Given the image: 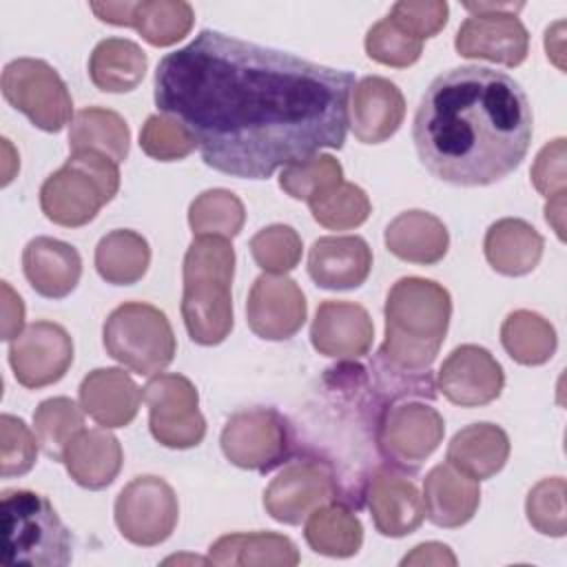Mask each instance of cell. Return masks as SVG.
<instances>
[{"label": "cell", "instance_id": "6da1fadb", "mask_svg": "<svg viewBox=\"0 0 567 567\" xmlns=\"http://www.w3.org/2000/svg\"><path fill=\"white\" fill-rule=\"evenodd\" d=\"M155 104L195 137L213 171L268 179L321 148H343L357 84L346 69L202 29L155 71Z\"/></svg>", "mask_w": 567, "mask_h": 567}, {"label": "cell", "instance_id": "7a4b0ae2", "mask_svg": "<svg viewBox=\"0 0 567 567\" xmlns=\"http://www.w3.org/2000/svg\"><path fill=\"white\" fill-rule=\"evenodd\" d=\"M532 131V106L520 84L478 64L436 75L412 122L421 164L454 186H489L514 173L529 151Z\"/></svg>", "mask_w": 567, "mask_h": 567}, {"label": "cell", "instance_id": "3957f363", "mask_svg": "<svg viewBox=\"0 0 567 567\" xmlns=\"http://www.w3.org/2000/svg\"><path fill=\"white\" fill-rule=\"evenodd\" d=\"M385 339L374 365L394 374L427 372L447 334L452 297L434 279L401 277L385 306Z\"/></svg>", "mask_w": 567, "mask_h": 567}, {"label": "cell", "instance_id": "277c9868", "mask_svg": "<svg viewBox=\"0 0 567 567\" xmlns=\"http://www.w3.org/2000/svg\"><path fill=\"white\" fill-rule=\"evenodd\" d=\"M235 248L226 237H195L184 255L182 319L199 346H217L233 330Z\"/></svg>", "mask_w": 567, "mask_h": 567}, {"label": "cell", "instance_id": "5b68a950", "mask_svg": "<svg viewBox=\"0 0 567 567\" xmlns=\"http://www.w3.org/2000/svg\"><path fill=\"white\" fill-rule=\"evenodd\" d=\"M2 563L7 567H64L73 556V540L47 496L31 489H2Z\"/></svg>", "mask_w": 567, "mask_h": 567}, {"label": "cell", "instance_id": "8992f818", "mask_svg": "<svg viewBox=\"0 0 567 567\" xmlns=\"http://www.w3.org/2000/svg\"><path fill=\"white\" fill-rule=\"evenodd\" d=\"M117 190V162L95 151H73L40 186V208L49 221L80 228L93 221Z\"/></svg>", "mask_w": 567, "mask_h": 567}, {"label": "cell", "instance_id": "52a82bcc", "mask_svg": "<svg viewBox=\"0 0 567 567\" xmlns=\"http://www.w3.org/2000/svg\"><path fill=\"white\" fill-rule=\"evenodd\" d=\"M102 343L111 359L140 377L159 374L177 350L166 315L144 301L117 306L104 321Z\"/></svg>", "mask_w": 567, "mask_h": 567}, {"label": "cell", "instance_id": "ba28073f", "mask_svg": "<svg viewBox=\"0 0 567 567\" xmlns=\"http://www.w3.org/2000/svg\"><path fill=\"white\" fill-rule=\"evenodd\" d=\"M470 18L456 31L454 49L463 58L518 66L529 53V33L516 11L523 2H465Z\"/></svg>", "mask_w": 567, "mask_h": 567}, {"label": "cell", "instance_id": "9c48e42d", "mask_svg": "<svg viewBox=\"0 0 567 567\" xmlns=\"http://www.w3.org/2000/svg\"><path fill=\"white\" fill-rule=\"evenodd\" d=\"M2 95L33 126L62 131L73 120V100L60 73L44 60L18 58L2 69Z\"/></svg>", "mask_w": 567, "mask_h": 567}, {"label": "cell", "instance_id": "30bf717a", "mask_svg": "<svg viewBox=\"0 0 567 567\" xmlns=\"http://www.w3.org/2000/svg\"><path fill=\"white\" fill-rule=\"evenodd\" d=\"M148 405L153 439L171 450H188L204 441L206 419L199 412V394L184 374L159 372L142 388Z\"/></svg>", "mask_w": 567, "mask_h": 567}, {"label": "cell", "instance_id": "8fae6325", "mask_svg": "<svg viewBox=\"0 0 567 567\" xmlns=\"http://www.w3.org/2000/svg\"><path fill=\"white\" fill-rule=\"evenodd\" d=\"M113 514L120 534L128 543L137 547H153L175 532L179 503L164 478L144 474L122 487L115 498Z\"/></svg>", "mask_w": 567, "mask_h": 567}, {"label": "cell", "instance_id": "7c38bea8", "mask_svg": "<svg viewBox=\"0 0 567 567\" xmlns=\"http://www.w3.org/2000/svg\"><path fill=\"white\" fill-rule=\"evenodd\" d=\"M219 445L233 465L266 474L290 452L288 423L272 408L239 410L226 421Z\"/></svg>", "mask_w": 567, "mask_h": 567}, {"label": "cell", "instance_id": "4fadbf2b", "mask_svg": "<svg viewBox=\"0 0 567 567\" xmlns=\"http://www.w3.org/2000/svg\"><path fill=\"white\" fill-rule=\"evenodd\" d=\"M443 416L421 401H403L383 410L377 425V447L401 470H416L441 445Z\"/></svg>", "mask_w": 567, "mask_h": 567}, {"label": "cell", "instance_id": "5bb4252c", "mask_svg": "<svg viewBox=\"0 0 567 567\" xmlns=\"http://www.w3.org/2000/svg\"><path fill=\"white\" fill-rule=\"evenodd\" d=\"M339 494L334 472L317 458L288 463L264 489V507L277 523L301 525L315 509Z\"/></svg>", "mask_w": 567, "mask_h": 567}, {"label": "cell", "instance_id": "9a60e30c", "mask_svg": "<svg viewBox=\"0 0 567 567\" xmlns=\"http://www.w3.org/2000/svg\"><path fill=\"white\" fill-rule=\"evenodd\" d=\"M73 363V339L53 321H33L9 346V365L29 390L58 383Z\"/></svg>", "mask_w": 567, "mask_h": 567}, {"label": "cell", "instance_id": "2e32d148", "mask_svg": "<svg viewBox=\"0 0 567 567\" xmlns=\"http://www.w3.org/2000/svg\"><path fill=\"white\" fill-rule=\"evenodd\" d=\"M436 383L450 403L461 408H481L501 396L505 372L487 348L463 343L441 363Z\"/></svg>", "mask_w": 567, "mask_h": 567}, {"label": "cell", "instance_id": "e0dca14e", "mask_svg": "<svg viewBox=\"0 0 567 567\" xmlns=\"http://www.w3.org/2000/svg\"><path fill=\"white\" fill-rule=\"evenodd\" d=\"M308 315L306 297L288 275H259L248 292L246 321L248 328L266 341H284L295 337Z\"/></svg>", "mask_w": 567, "mask_h": 567}, {"label": "cell", "instance_id": "ac0fdd59", "mask_svg": "<svg viewBox=\"0 0 567 567\" xmlns=\"http://www.w3.org/2000/svg\"><path fill=\"white\" fill-rule=\"evenodd\" d=\"M405 117V97L401 89L381 75L361 78L348 104V126L361 144H381L390 140Z\"/></svg>", "mask_w": 567, "mask_h": 567}, {"label": "cell", "instance_id": "d6986e66", "mask_svg": "<svg viewBox=\"0 0 567 567\" xmlns=\"http://www.w3.org/2000/svg\"><path fill=\"white\" fill-rule=\"evenodd\" d=\"M374 339V323L368 310L354 301H321L312 326V348L332 359H359L368 354Z\"/></svg>", "mask_w": 567, "mask_h": 567}, {"label": "cell", "instance_id": "ffe728a7", "mask_svg": "<svg viewBox=\"0 0 567 567\" xmlns=\"http://www.w3.org/2000/svg\"><path fill=\"white\" fill-rule=\"evenodd\" d=\"M363 498L377 532L388 538H403L416 532L425 518L416 485L392 470H377L365 483Z\"/></svg>", "mask_w": 567, "mask_h": 567}, {"label": "cell", "instance_id": "44dd1931", "mask_svg": "<svg viewBox=\"0 0 567 567\" xmlns=\"http://www.w3.org/2000/svg\"><path fill=\"white\" fill-rule=\"evenodd\" d=\"M372 270V250L359 235L319 237L308 252V275L326 290L359 288Z\"/></svg>", "mask_w": 567, "mask_h": 567}, {"label": "cell", "instance_id": "7402d4cb", "mask_svg": "<svg viewBox=\"0 0 567 567\" xmlns=\"http://www.w3.org/2000/svg\"><path fill=\"white\" fill-rule=\"evenodd\" d=\"M80 408L102 427H124L140 410L144 399L137 383L122 368L91 370L78 390Z\"/></svg>", "mask_w": 567, "mask_h": 567}, {"label": "cell", "instance_id": "603a6c76", "mask_svg": "<svg viewBox=\"0 0 567 567\" xmlns=\"http://www.w3.org/2000/svg\"><path fill=\"white\" fill-rule=\"evenodd\" d=\"M22 270L40 297L64 299L82 277V257L71 244L42 235L24 246Z\"/></svg>", "mask_w": 567, "mask_h": 567}, {"label": "cell", "instance_id": "cb8c5ba5", "mask_svg": "<svg viewBox=\"0 0 567 567\" xmlns=\"http://www.w3.org/2000/svg\"><path fill=\"white\" fill-rule=\"evenodd\" d=\"M421 498L432 525L456 529L474 518L481 505V487L478 481L461 474L450 463H441L427 472Z\"/></svg>", "mask_w": 567, "mask_h": 567}, {"label": "cell", "instance_id": "d4e9b609", "mask_svg": "<svg viewBox=\"0 0 567 567\" xmlns=\"http://www.w3.org/2000/svg\"><path fill=\"white\" fill-rule=\"evenodd\" d=\"M62 463L69 476L84 489H104L109 487L124 463L122 445L109 427L82 430L64 447Z\"/></svg>", "mask_w": 567, "mask_h": 567}, {"label": "cell", "instance_id": "484cf974", "mask_svg": "<svg viewBox=\"0 0 567 567\" xmlns=\"http://www.w3.org/2000/svg\"><path fill=\"white\" fill-rule=\"evenodd\" d=\"M385 248L419 266L439 264L450 248V233L445 224L427 210H403L385 226Z\"/></svg>", "mask_w": 567, "mask_h": 567}, {"label": "cell", "instance_id": "4316f807", "mask_svg": "<svg viewBox=\"0 0 567 567\" xmlns=\"http://www.w3.org/2000/svg\"><path fill=\"white\" fill-rule=\"evenodd\" d=\"M509 458V436L496 423H472L458 430L445 452V461L461 474L485 481L498 474Z\"/></svg>", "mask_w": 567, "mask_h": 567}, {"label": "cell", "instance_id": "83f0119b", "mask_svg": "<svg viewBox=\"0 0 567 567\" xmlns=\"http://www.w3.org/2000/svg\"><path fill=\"white\" fill-rule=\"evenodd\" d=\"M543 235L518 217H503L494 221L483 239L487 264L505 277L529 275L543 257Z\"/></svg>", "mask_w": 567, "mask_h": 567}, {"label": "cell", "instance_id": "f1b7e54d", "mask_svg": "<svg viewBox=\"0 0 567 567\" xmlns=\"http://www.w3.org/2000/svg\"><path fill=\"white\" fill-rule=\"evenodd\" d=\"M144 49L126 38H106L95 44L89 58V78L104 93H128L146 75Z\"/></svg>", "mask_w": 567, "mask_h": 567}, {"label": "cell", "instance_id": "f546056e", "mask_svg": "<svg viewBox=\"0 0 567 567\" xmlns=\"http://www.w3.org/2000/svg\"><path fill=\"white\" fill-rule=\"evenodd\" d=\"M208 560L215 565H281L295 567L301 556L297 545L275 532H239L219 536L208 547Z\"/></svg>", "mask_w": 567, "mask_h": 567}, {"label": "cell", "instance_id": "4dcf8cb0", "mask_svg": "<svg viewBox=\"0 0 567 567\" xmlns=\"http://www.w3.org/2000/svg\"><path fill=\"white\" fill-rule=\"evenodd\" d=\"M303 538L321 556L350 558L363 545V525L350 507L326 503L306 518Z\"/></svg>", "mask_w": 567, "mask_h": 567}, {"label": "cell", "instance_id": "1f68e13d", "mask_svg": "<svg viewBox=\"0 0 567 567\" xmlns=\"http://www.w3.org/2000/svg\"><path fill=\"white\" fill-rule=\"evenodd\" d=\"M69 148L95 151L113 162H124L131 148V131L124 117L111 109L89 106L73 115L69 128Z\"/></svg>", "mask_w": 567, "mask_h": 567}, {"label": "cell", "instance_id": "d6a6232c", "mask_svg": "<svg viewBox=\"0 0 567 567\" xmlns=\"http://www.w3.org/2000/svg\"><path fill=\"white\" fill-rule=\"evenodd\" d=\"M95 270L113 286L137 284L151 264V246L135 230L117 228L106 233L95 246Z\"/></svg>", "mask_w": 567, "mask_h": 567}, {"label": "cell", "instance_id": "836d02e7", "mask_svg": "<svg viewBox=\"0 0 567 567\" xmlns=\"http://www.w3.org/2000/svg\"><path fill=\"white\" fill-rule=\"evenodd\" d=\"M501 343L516 363L543 365L554 357L558 337L543 315L534 310H514L501 326Z\"/></svg>", "mask_w": 567, "mask_h": 567}, {"label": "cell", "instance_id": "e575fe53", "mask_svg": "<svg viewBox=\"0 0 567 567\" xmlns=\"http://www.w3.org/2000/svg\"><path fill=\"white\" fill-rule=\"evenodd\" d=\"M193 22L195 11L184 0H137L128 16V27L153 47H171L184 40Z\"/></svg>", "mask_w": 567, "mask_h": 567}, {"label": "cell", "instance_id": "d590c367", "mask_svg": "<svg viewBox=\"0 0 567 567\" xmlns=\"http://www.w3.org/2000/svg\"><path fill=\"white\" fill-rule=\"evenodd\" d=\"M246 208L241 199L226 188H208L199 193L188 206V226L195 237H226L233 239L241 233Z\"/></svg>", "mask_w": 567, "mask_h": 567}, {"label": "cell", "instance_id": "8d00e7d4", "mask_svg": "<svg viewBox=\"0 0 567 567\" xmlns=\"http://www.w3.org/2000/svg\"><path fill=\"white\" fill-rule=\"evenodd\" d=\"M84 430V410L69 396L44 399L33 412V432L42 452L62 461L64 447L73 441L78 432Z\"/></svg>", "mask_w": 567, "mask_h": 567}, {"label": "cell", "instance_id": "74e56055", "mask_svg": "<svg viewBox=\"0 0 567 567\" xmlns=\"http://www.w3.org/2000/svg\"><path fill=\"white\" fill-rule=\"evenodd\" d=\"M312 219L330 230H350L361 226L370 213L372 204L365 190L352 182H341L323 195L308 202Z\"/></svg>", "mask_w": 567, "mask_h": 567}, {"label": "cell", "instance_id": "f35d334b", "mask_svg": "<svg viewBox=\"0 0 567 567\" xmlns=\"http://www.w3.org/2000/svg\"><path fill=\"white\" fill-rule=\"evenodd\" d=\"M343 182V166L328 153H315L279 173V188L299 202H312Z\"/></svg>", "mask_w": 567, "mask_h": 567}, {"label": "cell", "instance_id": "ab89813d", "mask_svg": "<svg viewBox=\"0 0 567 567\" xmlns=\"http://www.w3.org/2000/svg\"><path fill=\"white\" fill-rule=\"evenodd\" d=\"M255 264L268 275H286L301 259V237L288 224H270L257 230L248 244Z\"/></svg>", "mask_w": 567, "mask_h": 567}, {"label": "cell", "instance_id": "60d3db41", "mask_svg": "<svg viewBox=\"0 0 567 567\" xmlns=\"http://www.w3.org/2000/svg\"><path fill=\"white\" fill-rule=\"evenodd\" d=\"M365 53L379 64L405 69L421 58L423 40L414 38L412 33L401 29L390 16H385L368 29Z\"/></svg>", "mask_w": 567, "mask_h": 567}, {"label": "cell", "instance_id": "b9f144b4", "mask_svg": "<svg viewBox=\"0 0 567 567\" xmlns=\"http://www.w3.org/2000/svg\"><path fill=\"white\" fill-rule=\"evenodd\" d=\"M140 148L157 162H177L188 157L197 142L177 117L155 113L146 117L140 131Z\"/></svg>", "mask_w": 567, "mask_h": 567}, {"label": "cell", "instance_id": "7bdbcfd3", "mask_svg": "<svg viewBox=\"0 0 567 567\" xmlns=\"http://www.w3.org/2000/svg\"><path fill=\"white\" fill-rule=\"evenodd\" d=\"M525 514L529 525L545 536L560 538L567 532V509H565V478L549 476L538 481L525 501Z\"/></svg>", "mask_w": 567, "mask_h": 567}, {"label": "cell", "instance_id": "ee69618b", "mask_svg": "<svg viewBox=\"0 0 567 567\" xmlns=\"http://www.w3.org/2000/svg\"><path fill=\"white\" fill-rule=\"evenodd\" d=\"M38 458V436L27 427L20 416L2 414L0 416V474L22 476L27 474Z\"/></svg>", "mask_w": 567, "mask_h": 567}, {"label": "cell", "instance_id": "f6af8a7d", "mask_svg": "<svg viewBox=\"0 0 567 567\" xmlns=\"http://www.w3.org/2000/svg\"><path fill=\"white\" fill-rule=\"evenodd\" d=\"M447 2L443 0H401L390 9V18L419 40L436 35L447 24Z\"/></svg>", "mask_w": 567, "mask_h": 567}, {"label": "cell", "instance_id": "bcb514c9", "mask_svg": "<svg viewBox=\"0 0 567 567\" xmlns=\"http://www.w3.org/2000/svg\"><path fill=\"white\" fill-rule=\"evenodd\" d=\"M565 137H556L545 144L532 164V184L547 199L567 195V171H565Z\"/></svg>", "mask_w": 567, "mask_h": 567}, {"label": "cell", "instance_id": "7dc6e473", "mask_svg": "<svg viewBox=\"0 0 567 567\" xmlns=\"http://www.w3.org/2000/svg\"><path fill=\"white\" fill-rule=\"evenodd\" d=\"M2 339L13 341L22 328H24V303L18 292L9 286V281H2Z\"/></svg>", "mask_w": 567, "mask_h": 567}, {"label": "cell", "instance_id": "c3c4849f", "mask_svg": "<svg viewBox=\"0 0 567 567\" xmlns=\"http://www.w3.org/2000/svg\"><path fill=\"white\" fill-rule=\"evenodd\" d=\"M401 565H456V556L443 543H421L401 558Z\"/></svg>", "mask_w": 567, "mask_h": 567}, {"label": "cell", "instance_id": "681fc988", "mask_svg": "<svg viewBox=\"0 0 567 567\" xmlns=\"http://www.w3.org/2000/svg\"><path fill=\"white\" fill-rule=\"evenodd\" d=\"M545 219L556 230L558 239H563L565 237L563 235V230H565V195L547 199V204H545Z\"/></svg>", "mask_w": 567, "mask_h": 567}]
</instances>
